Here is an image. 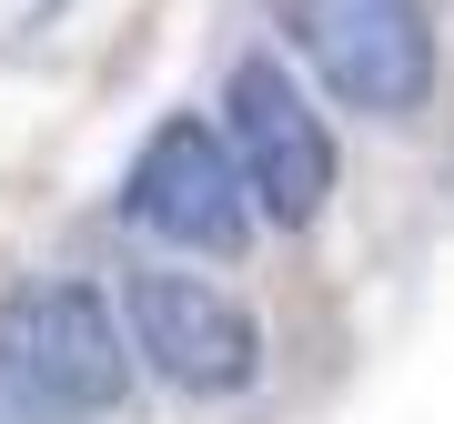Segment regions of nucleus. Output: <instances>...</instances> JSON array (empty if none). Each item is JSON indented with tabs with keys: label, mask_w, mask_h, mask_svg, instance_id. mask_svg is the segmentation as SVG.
Returning a JSON list of instances; mask_svg holds the SVG:
<instances>
[{
	"label": "nucleus",
	"mask_w": 454,
	"mask_h": 424,
	"mask_svg": "<svg viewBox=\"0 0 454 424\" xmlns=\"http://www.w3.org/2000/svg\"><path fill=\"white\" fill-rule=\"evenodd\" d=\"M0 343L20 354V374H31L71 424L121 414V404H131V374H142V354H131V324L112 313V294H101V283H82V273L11 294V313H0Z\"/></svg>",
	"instance_id": "nucleus-4"
},
{
	"label": "nucleus",
	"mask_w": 454,
	"mask_h": 424,
	"mask_svg": "<svg viewBox=\"0 0 454 424\" xmlns=\"http://www.w3.org/2000/svg\"><path fill=\"white\" fill-rule=\"evenodd\" d=\"M0 424H71V414L51 404L31 374H20V354H11V343H0Z\"/></svg>",
	"instance_id": "nucleus-6"
},
{
	"label": "nucleus",
	"mask_w": 454,
	"mask_h": 424,
	"mask_svg": "<svg viewBox=\"0 0 454 424\" xmlns=\"http://www.w3.org/2000/svg\"><path fill=\"white\" fill-rule=\"evenodd\" d=\"M293 41H303L313 82L343 112L404 122L434 91V20H424V0H293Z\"/></svg>",
	"instance_id": "nucleus-5"
},
{
	"label": "nucleus",
	"mask_w": 454,
	"mask_h": 424,
	"mask_svg": "<svg viewBox=\"0 0 454 424\" xmlns=\"http://www.w3.org/2000/svg\"><path fill=\"white\" fill-rule=\"evenodd\" d=\"M121 324L142 374H162L192 404H232V394L262 384V324L243 313V294H223L212 273H182V263H131L121 273Z\"/></svg>",
	"instance_id": "nucleus-3"
},
{
	"label": "nucleus",
	"mask_w": 454,
	"mask_h": 424,
	"mask_svg": "<svg viewBox=\"0 0 454 424\" xmlns=\"http://www.w3.org/2000/svg\"><path fill=\"white\" fill-rule=\"evenodd\" d=\"M112 212L142 243H162L182 263H223V253H243L253 243V192H243V162H232V142H223V122L212 112H162L131 142V162L112 182Z\"/></svg>",
	"instance_id": "nucleus-1"
},
{
	"label": "nucleus",
	"mask_w": 454,
	"mask_h": 424,
	"mask_svg": "<svg viewBox=\"0 0 454 424\" xmlns=\"http://www.w3.org/2000/svg\"><path fill=\"white\" fill-rule=\"evenodd\" d=\"M212 122H223L232 162H243V192H253V212L273 232L324 223V202H333V131H324L303 71H293L283 51H243V61L223 71Z\"/></svg>",
	"instance_id": "nucleus-2"
}]
</instances>
